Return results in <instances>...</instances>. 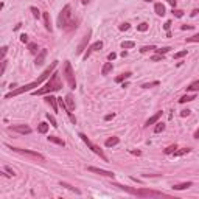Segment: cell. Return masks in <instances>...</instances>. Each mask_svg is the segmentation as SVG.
Masks as SVG:
<instances>
[{"label": "cell", "instance_id": "obj_8", "mask_svg": "<svg viewBox=\"0 0 199 199\" xmlns=\"http://www.w3.org/2000/svg\"><path fill=\"white\" fill-rule=\"evenodd\" d=\"M87 171H92V173H95V174H100V176H104V177H111V179L115 177V173H114V171L101 170V168H97V166H87Z\"/></svg>", "mask_w": 199, "mask_h": 199}, {"label": "cell", "instance_id": "obj_54", "mask_svg": "<svg viewBox=\"0 0 199 199\" xmlns=\"http://www.w3.org/2000/svg\"><path fill=\"white\" fill-rule=\"evenodd\" d=\"M197 12H199V9H193V11H191V16H193V17H194V16H196V14H197Z\"/></svg>", "mask_w": 199, "mask_h": 199}, {"label": "cell", "instance_id": "obj_3", "mask_svg": "<svg viewBox=\"0 0 199 199\" xmlns=\"http://www.w3.org/2000/svg\"><path fill=\"white\" fill-rule=\"evenodd\" d=\"M72 25L76 26V23H73V19H72V6L70 5H65L61 9V12H59L58 26H59V28H62V30H72L73 28Z\"/></svg>", "mask_w": 199, "mask_h": 199}, {"label": "cell", "instance_id": "obj_27", "mask_svg": "<svg viewBox=\"0 0 199 199\" xmlns=\"http://www.w3.org/2000/svg\"><path fill=\"white\" fill-rule=\"evenodd\" d=\"M193 100H196V97H194V95H184V97H180L179 103H180V104H184V103H188V101H193Z\"/></svg>", "mask_w": 199, "mask_h": 199}, {"label": "cell", "instance_id": "obj_52", "mask_svg": "<svg viewBox=\"0 0 199 199\" xmlns=\"http://www.w3.org/2000/svg\"><path fill=\"white\" fill-rule=\"evenodd\" d=\"M193 28V25H182L180 26V30H191Z\"/></svg>", "mask_w": 199, "mask_h": 199}, {"label": "cell", "instance_id": "obj_46", "mask_svg": "<svg viewBox=\"0 0 199 199\" xmlns=\"http://www.w3.org/2000/svg\"><path fill=\"white\" fill-rule=\"evenodd\" d=\"M190 112H191V111L184 109V111H180V117H188V115H190Z\"/></svg>", "mask_w": 199, "mask_h": 199}, {"label": "cell", "instance_id": "obj_33", "mask_svg": "<svg viewBox=\"0 0 199 199\" xmlns=\"http://www.w3.org/2000/svg\"><path fill=\"white\" fill-rule=\"evenodd\" d=\"M47 118H48V122H50V125H51L53 128H58V122H56V118H55V117L50 115V114H47Z\"/></svg>", "mask_w": 199, "mask_h": 199}, {"label": "cell", "instance_id": "obj_50", "mask_svg": "<svg viewBox=\"0 0 199 199\" xmlns=\"http://www.w3.org/2000/svg\"><path fill=\"white\" fill-rule=\"evenodd\" d=\"M114 117H115V114H109V115H106V117H104V120H106V122H109V120H112Z\"/></svg>", "mask_w": 199, "mask_h": 199}, {"label": "cell", "instance_id": "obj_57", "mask_svg": "<svg viewBox=\"0 0 199 199\" xmlns=\"http://www.w3.org/2000/svg\"><path fill=\"white\" fill-rule=\"evenodd\" d=\"M145 2H153V0H145Z\"/></svg>", "mask_w": 199, "mask_h": 199}, {"label": "cell", "instance_id": "obj_21", "mask_svg": "<svg viewBox=\"0 0 199 199\" xmlns=\"http://www.w3.org/2000/svg\"><path fill=\"white\" fill-rule=\"evenodd\" d=\"M47 139H48V142H51V143H56V145H59V146H65V142L61 140V139L56 137V136H50V137H47Z\"/></svg>", "mask_w": 199, "mask_h": 199}, {"label": "cell", "instance_id": "obj_29", "mask_svg": "<svg viewBox=\"0 0 199 199\" xmlns=\"http://www.w3.org/2000/svg\"><path fill=\"white\" fill-rule=\"evenodd\" d=\"M163 129H165V123H160V122L156 123V128H154V132H156V134H160Z\"/></svg>", "mask_w": 199, "mask_h": 199}, {"label": "cell", "instance_id": "obj_49", "mask_svg": "<svg viewBox=\"0 0 199 199\" xmlns=\"http://www.w3.org/2000/svg\"><path fill=\"white\" fill-rule=\"evenodd\" d=\"M166 3H168V5H171L173 8H176V3H177V0H166Z\"/></svg>", "mask_w": 199, "mask_h": 199}, {"label": "cell", "instance_id": "obj_39", "mask_svg": "<svg viewBox=\"0 0 199 199\" xmlns=\"http://www.w3.org/2000/svg\"><path fill=\"white\" fill-rule=\"evenodd\" d=\"M184 56H187V50H182V51H177L176 55H174V59H180Z\"/></svg>", "mask_w": 199, "mask_h": 199}, {"label": "cell", "instance_id": "obj_31", "mask_svg": "<svg viewBox=\"0 0 199 199\" xmlns=\"http://www.w3.org/2000/svg\"><path fill=\"white\" fill-rule=\"evenodd\" d=\"M61 187H65V188H69V190H72V191H75L76 194H79L81 191H79L78 188H75V187H72L70 184H67V182H61Z\"/></svg>", "mask_w": 199, "mask_h": 199}, {"label": "cell", "instance_id": "obj_40", "mask_svg": "<svg viewBox=\"0 0 199 199\" xmlns=\"http://www.w3.org/2000/svg\"><path fill=\"white\" fill-rule=\"evenodd\" d=\"M185 42H199V34H194L191 37H187L185 39Z\"/></svg>", "mask_w": 199, "mask_h": 199}, {"label": "cell", "instance_id": "obj_53", "mask_svg": "<svg viewBox=\"0 0 199 199\" xmlns=\"http://www.w3.org/2000/svg\"><path fill=\"white\" fill-rule=\"evenodd\" d=\"M129 153H131V154H134V156H140V154H142V153H140L139 149H137V151H136V149H131Z\"/></svg>", "mask_w": 199, "mask_h": 199}, {"label": "cell", "instance_id": "obj_19", "mask_svg": "<svg viewBox=\"0 0 199 199\" xmlns=\"http://www.w3.org/2000/svg\"><path fill=\"white\" fill-rule=\"evenodd\" d=\"M112 69H114L112 62H106V64L103 65V69H101V75H109V73L112 72Z\"/></svg>", "mask_w": 199, "mask_h": 199}, {"label": "cell", "instance_id": "obj_12", "mask_svg": "<svg viewBox=\"0 0 199 199\" xmlns=\"http://www.w3.org/2000/svg\"><path fill=\"white\" fill-rule=\"evenodd\" d=\"M45 103L50 104V108L53 109V112H58V98L53 97V95H45Z\"/></svg>", "mask_w": 199, "mask_h": 199}, {"label": "cell", "instance_id": "obj_25", "mask_svg": "<svg viewBox=\"0 0 199 199\" xmlns=\"http://www.w3.org/2000/svg\"><path fill=\"white\" fill-rule=\"evenodd\" d=\"M190 151H191L190 148H180V149L177 148V149L174 151V157H180V156H185V154H188Z\"/></svg>", "mask_w": 199, "mask_h": 199}, {"label": "cell", "instance_id": "obj_55", "mask_svg": "<svg viewBox=\"0 0 199 199\" xmlns=\"http://www.w3.org/2000/svg\"><path fill=\"white\" fill-rule=\"evenodd\" d=\"M194 139H199V129L194 132Z\"/></svg>", "mask_w": 199, "mask_h": 199}, {"label": "cell", "instance_id": "obj_16", "mask_svg": "<svg viewBox=\"0 0 199 199\" xmlns=\"http://www.w3.org/2000/svg\"><path fill=\"white\" fill-rule=\"evenodd\" d=\"M42 17H44V25H45V30L51 33V31H53V26H51L50 14H48V12H44V14H42Z\"/></svg>", "mask_w": 199, "mask_h": 199}, {"label": "cell", "instance_id": "obj_48", "mask_svg": "<svg viewBox=\"0 0 199 199\" xmlns=\"http://www.w3.org/2000/svg\"><path fill=\"white\" fill-rule=\"evenodd\" d=\"M5 171H6V173H8L9 176H14V174H16V173H14V171H12L9 166H5Z\"/></svg>", "mask_w": 199, "mask_h": 199}, {"label": "cell", "instance_id": "obj_17", "mask_svg": "<svg viewBox=\"0 0 199 199\" xmlns=\"http://www.w3.org/2000/svg\"><path fill=\"white\" fill-rule=\"evenodd\" d=\"M64 101H65V104H67V108H69V111L72 112V111L75 109V100H73V97H72V95L69 94L67 97H65V100H64Z\"/></svg>", "mask_w": 199, "mask_h": 199}, {"label": "cell", "instance_id": "obj_44", "mask_svg": "<svg viewBox=\"0 0 199 199\" xmlns=\"http://www.w3.org/2000/svg\"><path fill=\"white\" fill-rule=\"evenodd\" d=\"M20 42L28 44V36H26V34H20Z\"/></svg>", "mask_w": 199, "mask_h": 199}, {"label": "cell", "instance_id": "obj_18", "mask_svg": "<svg viewBox=\"0 0 199 199\" xmlns=\"http://www.w3.org/2000/svg\"><path fill=\"white\" fill-rule=\"evenodd\" d=\"M131 76H132V73H131V72H125V73L118 75V76L115 78V83H123V81H126V79H129Z\"/></svg>", "mask_w": 199, "mask_h": 199}, {"label": "cell", "instance_id": "obj_45", "mask_svg": "<svg viewBox=\"0 0 199 199\" xmlns=\"http://www.w3.org/2000/svg\"><path fill=\"white\" fill-rule=\"evenodd\" d=\"M151 59L153 61H163V55H154Z\"/></svg>", "mask_w": 199, "mask_h": 199}, {"label": "cell", "instance_id": "obj_15", "mask_svg": "<svg viewBox=\"0 0 199 199\" xmlns=\"http://www.w3.org/2000/svg\"><path fill=\"white\" fill-rule=\"evenodd\" d=\"M190 187H193V182H182V184H176V185H173V190H176V191H180V190H187V188H190Z\"/></svg>", "mask_w": 199, "mask_h": 199}, {"label": "cell", "instance_id": "obj_2", "mask_svg": "<svg viewBox=\"0 0 199 199\" xmlns=\"http://www.w3.org/2000/svg\"><path fill=\"white\" fill-rule=\"evenodd\" d=\"M62 87V81H61V76L58 72H53L51 73V78H50V81L41 87V89H37V90H33V95H48L51 94V92H56Z\"/></svg>", "mask_w": 199, "mask_h": 199}, {"label": "cell", "instance_id": "obj_5", "mask_svg": "<svg viewBox=\"0 0 199 199\" xmlns=\"http://www.w3.org/2000/svg\"><path fill=\"white\" fill-rule=\"evenodd\" d=\"M62 75L65 78V81H67L69 87L75 89L76 87V79H75V72H73V67H72L70 61H65L64 62V72H62Z\"/></svg>", "mask_w": 199, "mask_h": 199}, {"label": "cell", "instance_id": "obj_23", "mask_svg": "<svg viewBox=\"0 0 199 199\" xmlns=\"http://www.w3.org/2000/svg\"><path fill=\"white\" fill-rule=\"evenodd\" d=\"M118 142H120V139H118V137H111V139H108V140H106V146H108V148H112V146H115V145H118Z\"/></svg>", "mask_w": 199, "mask_h": 199}, {"label": "cell", "instance_id": "obj_26", "mask_svg": "<svg viewBox=\"0 0 199 199\" xmlns=\"http://www.w3.org/2000/svg\"><path fill=\"white\" fill-rule=\"evenodd\" d=\"M187 92H199V79H197V81H193L187 87Z\"/></svg>", "mask_w": 199, "mask_h": 199}, {"label": "cell", "instance_id": "obj_35", "mask_svg": "<svg viewBox=\"0 0 199 199\" xmlns=\"http://www.w3.org/2000/svg\"><path fill=\"white\" fill-rule=\"evenodd\" d=\"M30 11L33 12V16H34V19H39V17H41V11H39L36 6H31L30 8Z\"/></svg>", "mask_w": 199, "mask_h": 199}, {"label": "cell", "instance_id": "obj_1", "mask_svg": "<svg viewBox=\"0 0 199 199\" xmlns=\"http://www.w3.org/2000/svg\"><path fill=\"white\" fill-rule=\"evenodd\" d=\"M112 187H117L129 194H134V196H139V197H162V196H166V193L163 191H157V190H149V188H132V187H128V185H122V184H117V182H111Z\"/></svg>", "mask_w": 199, "mask_h": 199}, {"label": "cell", "instance_id": "obj_28", "mask_svg": "<svg viewBox=\"0 0 199 199\" xmlns=\"http://www.w3.org/2000/svg\"><path fill=\"white\" fill-rule=\"evenodd\" d=\"M136 47V42H132V41H125L122 42V48L123 50H129V48H134Z\"/></svg>", "mask_w": 199, "mask_h": 199}, {"label": "cell", "instance_id": "obj_11", "mask_svg": "<svg viewBox=\"0 0 199 199\" xmlns=\"http://www.w3.org/2000/svg\"><path fill=\"white\" fill-rule=\"evenodd\" d=\"M9 131H14L19 132V134H31V128L26 126V125H14V126H9Z\"/></svg>", "mask_w": 199, "mask_h": 199}, {"label": "cell", "instance_id": "obj_36", "mask_svg": "<svg viewBox=\"0 0 199 199\" xmlns=\"http://www.w3.org/2000/svg\"><path fill=\"white\" fill-rule=\"evenodd\" d=\"M171 48L170 47H162V48H156V53L157 55H165V53H168Z\"/></svg>", "mask_w": 199, "mask_h": 199}, {"label": "cell", "instance_id": "obj_9", "mask_svg": "<svg viewBox=\"0 0 199 199\" xmlns=\"http://www.w3.org/2000/svg\"><path fill=\"white\" fill-rule=\"evenodd\" d=\"M90 37H92V30H87V33H86L84 37H83V41L79 42V45H78V50H76L78 55H81V53L86 51V47H87V44H89V41H90Z\"/></svg>", "mask_w": 199, "mask_h": 199}, {"label": "cell", "instance_id": "obj_13", "mask_svg": "<svg viewBox=\"0 0 199 199\" xmlns=\"http://www.w3.org/2000/svg\"><path fill=\"white\" fill-rule=\"evenodd\" d=\"M45 58H47V50L44 48V50H41L36 55V61H34V64H36V67H39V65H42L44 64V61H45Z\"/></svg>", "mask_w": 199, "mask_h": 199}, {"label": "cell", "instance_id": "obj_38", "mask_svg": "<svg viewBox=\"0 0 199 199\" xmlns=\"http://www.w3.org/2000/svg\"><path fill=\"white\" fill-rule=\"evenodd\" d=\"M171 12H173L174 17H179V19L184 16V11H182V9H177V8H173V11H171Z\"/></svg>", "mask_w": 199, "mask_h": 199}, {"label": "cell", "instance_id": "obj_47", "mask_svg": "<svg viewBox=\"0 0 199 199\" xmlns=\"http://www.w3.org/2000/svg\"><path fill=\"white\" fill-rule=\"evenodd\" d=\"M115 58H117V53H114V51H112V53H109V55H108V59H109V61H114Z\"/></svg>", "mask_w": 199, "mask_h": 199}, {"label": "cell", "instance_id": "obj_24", "mask_svg": "<svg viewBox=\"0 0 199 199\" xmlns=\"http://www.w3.org/2000/svg\"><path fill=\"white\" fill-rule=\"evenodd\" d=\"M28 50H30V53H33V55H37V53L41 51L36 42H28Z\"/></svg>", "mask_w": 199, "mask_h": 199}, {"label": "cell", "instance_id": "obj_42", "mask_svg": "<svg viewBox=\"0 0 199 199\" xmlns=\"http://www.w3.org/2000/svg\"><path fill=\"white\" fill-rule=\"evenodd\" d=\"M6 51H8V47H6V45H5V47H2V51H0V58H2V59H5Z\"/></svg>", "mask_w": 199, "mask_h": 199}, {"label": "cell", "instance_id": "obj_37", "mask_svg": "<svg viewBox=\"0 0 199 199\" xmlns=\"http://www.w3.org/2000/svg\"><path fill=\"white\" fill-rule=\"evenodd\" d=\"M137 30L142 31V33H145V31L148 30V23H146V22H142L140 25H137Z\"/></svg>", "mask_w": 199, "mask_h": 199}, {"label": "cell", "instance_id": "obj_22", "mask_svg": "<svg viewBox=\"0 0 199 199\" xmlns=\"http://www.w3.org/2000/svg\"><path fill=\"white\" fill-rule=\"evenodd\" d=\"M37 132H39V134H47V132H48V123H45V122L39 123L37 125Z\"/></svg>", "mask_w": 199, "mask_h": 199}, {"label": "cell", "instance_id": "obj_51", "mask_svg": "<svg viewBox=\"0 0 199 199\" xmlns=\"http://www.w3.org/2000/svg\"><path fill=\"white\" fill-rule=\"evenodd\" d=\"M170 26H171V20H166V22H165V25H163V28L168 31V30H170Z\"/></svg>", "mask_w": 199, "mask_h": 199}, {"label": "cell", "instance_id": "obj_14", "mask_svg": "<svg viewBox=\"0 0 199 199\" xmlns=\"http://www.w3.org/2000/svg\"><path fill=\"white\" fill-rule=\"evenodd\" d=\"M162 114H163L162 111H159V112H156V114H154L153 117H149V118H148V120H146V123H145V126H146V128H148V126H151V125H154V123H157V122H159V118H160V117H162Z\"/></svg>", "mask_w": 199, "mask_h": 199}, {"label": "cell", "instance_id": "obj_34", "mask_svg": "<svg viewBox=\"0 0 199 199\" xmlns=\"http://www.w3.org/2000/svg\"><path fill=\"white\" fill-rule=\"evenodd\" d=\"M156 48H157L156 45H145V47L140 48V53H146V51H151V50H156Z\"/></svg>", "mask_w": 199, "mask_h": 199}, {"label": "cell", "instance_id": "obj_4", "mask_svg": "<svg viewBox=\"0 0 199 199\" xmlns=\"http://www.w3.org/2000/svg\"><path fill=\"white\" fill-rule=\"evenodd\" d=\"M42 81H44V79L39 76L36 81H33V83H30V84H25V86H22V87H17V89H14V90H11L9 94L5 95V98L8 100V98H12V97L22 95V94H25V92H33V89H34V87H39V84H41Z\"/></svg>", "mask_w": 199, "mask_h": 199}, {"label": "cell", "instance_id": "obj_6", "mask_svg": "<svg viewBox=\"0 0 199 199\" xmlns=\"http://www.w3.org/2000/svg\"><path fill=\"white\" fill-rule=\"evenodd\" d=\"M11 149L14 151V153H19V154H22V156L30 157V159H33V160L45 162V157H44L41 153H37V151H31V149H22V148H14V146H11Z\"/></svg>", "mask_w": 199, "mask_h": 199}, {"label": "cell", "instance_id": "obj_32", "mask_svg": "<svg viewBox=\"0 0 199 199\" xmlns=\"http://www.w3.org/2000/svg\"><path fill=\"white\" fill-rule=\"evenodd\" d=\"M159 84H160L159 81H151V83H145V84H142V87H143V89H151V87H157Z\"/></svg>", "mask_w": 199, "mask_h": 199}, {"label": "cell", "instance_id": "obj_10", "mask_svg": "<svg viewBox=\"0 0 199 199\" xmlns=\"http://www.w3.org/2000/svg\"><path fill=\"white\" fill-rule=\"evenodd\" d=\"M103 48V42L101 41H97V42H94V44H92L86 51H84V55H83V59L84 61H87V58L92 55V53H94V51H97V50H101Z\"/></svg>", "mask_w": 199, "mask_h": 199}, {"label": "cell", "instance_id": "obj_41", "mask_svg": "<svg viewBox=\"0 0 199 199\" xmlns=\"http://www.w3.org/2000/svg\"><path fill=\"white\" fill-rule=\"evenodd\" d=\"M129 28H131V25H129V23H126V22L120 25V31H128Z\"/></svg>", "mask_w": 199, "mask_h": 199}, {"label": "cell", "instance_id": "obj_30", "mask_svg": "<svg viewBox=\"0 0 199 199\" xmlns=\"http://www.w3.org/2000/svg\"><path fill=\"white\" fill-rule=\"evenodd\" d=\"M176 149H177V145L174 143V145H170L168 148H165V149H163V153H165V154H174V151H176Z\"/></svg>", "mask_w": 199, "mask_h": 199}, {"label": "cell", "instance_id": "obj_43", "mask_svg": "<svg viewBox=\"0 0 199 199\" xmlns=\"http://www.w3.org/2000/svg\"><path fill=\"white\" fill-rule=\"evenodd\" d=\"M5 70H6V61L5 59H2V69H0V73H5Z\"/></svg>", "mask_w": 199, "mask_h": 199}, {"label": "cell", "instance_id": "obj_20", "mask_svg": "<svg viewBox=\"0 0 199 199\" xmlns=\"http://www.w3.org/2000/svg\"><path fill=\"white\" fill-rule=\"evenodd\" d=\"M154 11L157 16H165V6L162 3H156L154 5Z\"/></svg>", "mask_w": 199, "mask_h": 199}, {"label": "cell", "instance_id": "obj_7", "mask_svg": "<svg viewBox=\"0 0 199 199\" xmlns=\"http://www.w3.org/2000/svg\"><path fill=\"white\" fill-rule=\"evenodd\" d=\"M79 137H81V140H83V142H84V143H86V145H87V146H89V148H90L92 151H94V153H95L97 156H100V157L103 159V160H104V162H108V157H106V154L103 153V149H101V148L98 146V145H95V143H92V142H90V140L87 139V136H86V134H83V132H79Z\"/></svg>", "mask_w": 199, "mask_h": 199}, {"label": "cell", "instance_id": "obj_56", "mask_svg": "<svg viewBox=\"0 0 199 199\" xmlns=\"http://www.w3.org/2000/svg\"><path fill=\"white\" fill-rule=\"evenodd\" d=\"M81 2H83V5H87V3L90 2V0H81Z\"/></svg>", "mask_w": 199, "mask_h": 199}]
</instances>
